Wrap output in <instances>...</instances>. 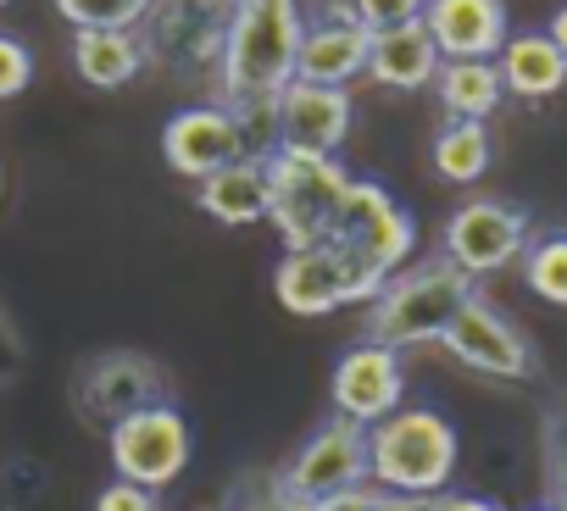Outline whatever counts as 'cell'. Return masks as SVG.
<instances>
[{"label":"cell","mask_w":567,"mask_h":511,"mask_svg":"<svg viewBox=\"0 0 567 511\" xmlns=\"http://www.w3.org/2000/svg\"><path fill=\"white\" fill-rule=\"evenodd\" d=\"M340 268H346V290H351V306L357 301H379V290L401 273V262L417 244V222L390 200L384 184H368V178H351L346 200H340V217H334V233H329Z\"/></svg>","instance_id":"1"},{"label":"cell","mask_w":567,"mask_h":511,"mask_svg":"<svg viewBox=\"0 0 567 511\" xmlns=\"http://www.w3.org/2000/svg\"><path fill=\"white\" fill-rule=\"evenodd\" d=\"M296 56H301V12L296 0H245L228 45H223V106L245 101H278L296 84Z\"/></svg>","instance_id":"2"},{"label":"cell","mask_w":567,"mask_h":511,"mask_svg":"<svg viewBox=\"0 0 567 511\" xmlns=\"http://www.w3.org/2000/svg\"><path fill=\"white\" fill-rule=\"evenodd\" d=\"M456 428L434 406H395L384 423L368 428V478L384 494H445L456 472Z\"/></svg>","instance_id":"3"},{"label":"cell","mask_w":567,"mask_h":511,"mask_svg":"<svg viewBox=\"0 0 567 511\" xmlns=\"http://www.w3.org/2000/svg\"><path fill=\"white\" fill-rule=\"evenodd\" d=\"M467 301H478L473 279L440 255V262H423L412 273H395L379 290V301L368 306V340L373 345H390V351L434 345V340H445V328L462 317Z\"/></svg>","instance_id":"4"},{"label":"cell","mask_w":567,"mask_h":511,"mask_svg":"<svg viewBox=\"0 0 567 511\" xmlns=\"http://www.w3.org/2000/svg\"><path fill=\"white\" fill-rule=\"evenodd\" d=\"M346 189L351 173L334 156H296V150L267 156V222L278 228L284 250L329 244Z\"/></svg>","instance_id":"5"},{"label":"cell","mask_w":567,"mask_h":511,"mask_svg":"<svg viewBox=\"0 0 567 511\" xmlns=\"http://www.w3.org/2000/svg\"><path fill=\"white\" fill-rule=\"evenodd\" d=\"M239 7L245 0H151L140 29H134L145 45V62L156 56L173 73L223 67V45H228Z\"/></svg>","instance_id":"6"},{"label":"cell","mask_w":567,"mask_h":511,"mask_svg":"<svg viewBox=\"0 0 567 511\" xmlns=\"http://www.w3.org/2000/svg\"><path fill=\"white\" fill-rule=\"evenodd\" d=\"M362 483H373L368 478V428L351 423V417H329L278 478L284 494H296L307 505H323V500L362 489Z\"/></svg>","instance_id":"7"},{"label":"cell","mask_w":567,"mask_h":511,"mask_svg":"<svg viewBox=\"0 0 567 511\" xmlns=\"http://www.w3.org/2000/svg\"><path fill=\"white\" fill-rule=\"evenodd\" d=\"M106 445H112L117 478H128L151 494L189 467V423L178 417V406H151V411L123 417Z\"/></svg>","instance_id":"8"},{"label":"cell","mask_w":567,"mask_h":511,"mask_svg":"<svg viewBox=\"0 0 567 511\" xmlns=\"http://www.w3.org/2000/svg\"><path fill=\"white\" fill-rule=\"evenodd\" d=\"M523 250H528V217L506 200H467L445 222V262L462 268L467 279L512 268Z\"/></svg>","instance_id":"9"},{"label":"cell","mask_w":567,"mask_h":511,"mask_svg":"<svg viewBox=\"0 0 567 511\" xmlns=\"http://www.w3.org/2000/svg\"><path fill=\"white\" fill-rule=\"evenodd\" d=\"M329 395H334V417H351V423H362V428L384 423V417L401 406V395H406L401 351L373 345V340L351 345V351L340 356V367H334Z\"/></svg>","instance_id":"10"},{"label":"cell","mask_w":567,"mask_h":511,"mask_svg":"<svg viewBox=\"0 0 567 511\" xmlns=\"http://www.w3.org/2000/svg\"><path fill=\"white\" fill-rule=\"evenodd\" d=\"M79 400L90 417H101L106 428H117L123 417L134 411H151V406H167V373L151 362V356H134V351H112L101 362L84 367V384H79Z\"/></svg>","instance_id":"11"},{"label":"cell","mask_w":567,"mask_h":511,"mask_svg":"<svg viewBox=\"0 0 567 511\" xmlns=\"http://www.w3.org/2000/svg\"><path fill=\"white\" fill-rule=\"evenodd\" d=\"M162 156L178 178H212L234 161H245V139L228 106H189L178 117H167L162 128Z\"/></svg>","instance_id":"12"},{"label":"cell","mask_w":567,"mask_h":511,"mask_svg":"<svg viewBox=\"0 0 567 511\" xmlns=\"http://www.w3.org/2000/svg\"><path fill=\"white\" fill-rule=\"evenodd\" d=\"M351 134V95L329 84H290L278 95V150L334 156Z\"/></svg>","instance_id":"13"},{"label":"cell","mask_w":567,"mask_h":511,"mask_svg":"<svg viewBox=\"0 0 567 511\" xmlns=\"http://www.w3.org/2000/svg\"><path fill=\"white\" fill-rule=\"evenodd\" d=\"M440 345H445L462 367L489 373V378H528V367H534L528 340H523V334H517L489 301H467L462 317L445 328Z\"/></svg>","instance_id":"14"},{"label":"cell","mask_w":567,"mask_h":511,"mask_svg":"<svg viewBox=\"0 0 567 511\" xmlns=\"http://www.w3.org/2000/svg\"><path fill=\"white\" fill-rule=\"evenodd\" d=\"M423 29L434 34L445 62H495L512 40L506 29V0H429Z\"/></svg>","instance_id":"15"},{"label":"cell","mask_w":567,"mask_h":511,"mask_svg":"<svg viewBox=\"0 0 567 511\" xmlns=\"http://www.w3.org/2000/svg\"><path fill=\"white\" fill-rule=\"evenodd\" d=\"M368 45H373V34L362 29L357 7H334L323 23L301 29L296 79H301V84H329V90H346L357 73H368Z\"/></svg>","instance_id":"16"},{"label":"cell","mask_w":567,"mask_h":511,"mask_svg":"<svg viewBox=\"0 0 567 511\" xmlns=\"http://www.w3.org/2000/svg\"><path fill=\"white\" fill-rule=\"evenodd\" d=\"M272 290H278V306L296 312V317H329V312L351 306L346 268H340L334 244L284 250V262H278V273H272Z\"/></svg>","instance_id":"17"},{"label":"cell","mask_w":567,"mask_h":511,"mask_svg":"<svg viewBox=\"0 0 567 511\" xmlns=\"http://www.w3.org/2000/svg\"><path fill=\"white\" fill-rule=\"evenodd\" d=\"M440 45L434 34L423 29V18L412 23H395V29H379L373 45H368V79L384 84V90H423L440 79Z\"/></svg>","instance_id":"18"},{"label":"cell","mask_w":567,"mask_h":511,"mask_svg":"<svg viewBox=\"0 0 567 511\" xmlns=\"http://www.w3.org/2000/svg\"><path fill=\"white\" fill-rule=\"evenodd\" d=\"M195 200H200V211H206L212 222H223V228H250V222H261V217H267V161H250V156H245V161H234V167L200 178Z\"/></svg>","instance_id":"19"},{"label":"cell","mask_w":567,"mask_h":511,"mask_svg":"<svg viewBox=\"0 0 567 511\" xmlns=\"http://www.w3.org/2000/svg\"><path fill=\"white\" fill-rule=\"evenodd\" d=\"M495 67H501L506 95H523V101H550V95H561V84H567V62H561V51L550 45V34H512V40L501 45Z\"/></svg>","instance_id":"20"},{"label":"cell","mask_w":567,"mask_h":511,"mask_svg":"<svg viewBox=\"0 0 567 511\" xmlns=\"http://www.w3.org/2000/svg\"><path fill=\"white\" fill-rule=\"evenodd\" d=\"M73 67L95 90H123L145 67V45L134 29H79L73 34Z\"/></svg>","instance_id":"21"},{"label":"cell","mask_w":567,"mask_h":511,"mask_svg":"<svg viewBox=\"0 0 567 511\" xmlns=\"http://www.w3.org/2000/svg\"><path fill=\"white\" fill-rule=\"evenodd\" d=\"M434 90H440V106L451 117H462V123H484L501 106V95H506L495 62H440Z\"/></svg>","instance_id":"22"},{"label":"cell","mask_w":567,"mask_h":511,"mask_svg":"<svg viewBox=\"0 0 567 511\" xmlns=\"http://www.w3.org/2000/svg\"><path fill=\"white\" fill-rule=\"evenodd\" d=\"M434 173L445 184H478L489 173V128L451 117L440 128V139H434Z\"/></svg>","instance_id":"23"},{"label":"cell","mask_w":567,"mask_h":511,"mask_svg":"<svg viewBox=\"0 0 567 511\" xmlns=\"http://www.w3.org/2000/svg\"><path fill=\"white\" fill-rule=\"evenodd\" d=\"M523 279L539 301L567 306V233H545L523 250Z\"/></svg>","instance_id":"24"},{"label":"cell","mask_w":567,"mask_h":511,"mask_svg":"<svg viewBox=\"0 0 567 511\" xmlns=\"http://www.w3.org/2000/svg\"><path fill=\"white\" fill-rule=\"evenodd\" d=\"M151 0H56V12L79 29H140Z\"/></svg>","instance_id":"25"},{"label":"cell","mask_w":567,"mask_h":511,"mask_svg":"<svg viewBox=\"0 0 567 511\" xmlns=\"http://www.w3.org/2000/svg\"><path fill=\"white\" fill-rule=\"evenodd\" d=\"M29 79H34V56H29V45L12 40V34H0V101L23 95Z\"/></svg>","instance_id":"26"},{"label":"cell","mask_w":567,"mask_h":511,"mask_svg":"<svg viewBox=\"0 0 567 511\" xmlns=\"http://www.w3.org/2000/svg\"><path fill=\"white\" fill-rule=\"evenodd\" d=\"M351 7H357L362 29H368V34H379V29H395V23H412V18H423V7H429V0H351Z\"/></svg>","instance_id":"27"},{"label":"cell","mask_w":567,"mask_h":511,"mask_svg":"<svg viewBox=\"0 0 567 511\" xmlns=\"http://www.w3.org/2000/svg\"><path fill=\"white\" fill-rule=\"evenodd\" d=\"M95 511H162V505H156V494H151V489H140V483L117 478V483H106V489L95 494Z\"/></svg>","instance_id":"28"},{"label":"cell","mask_w":567,"mask_h":511,"mask_svg":"<svg viewBox=\"0 0 567 511\" xmlns=\"http://www.w3.org/2000/svg\"><path fill=\"white\" fill-rule=\"evenodd\" d=\"M318 511H379V489H373V483H362V489H346V494L323 500Z\"/></svg>","instance_id":"29"},{"label":"cell","mask_w":567,"mask_h":511,"mask_svg":"<svg viewBox=\"0 0 567 511\" xmlns=\"http://www.w3.org/2000/svg\"><path fill=\"white\" fill-rule=\"evenodd\" d=\"M434 511H506L501 500H484V494H456V489H445V494H434Z\"/></svg>","instance_id":"30"},{"label":"cell","mask_w":567,"mask_h":511,"mask_svg":"<svg viewBox=\"0 0 567 511\" xmlns=\"http://www.w3.org/2000/svg\"><path fill=\"white\" fill-rule=\"evenodd\" d=\"M245 511H318V505H307V500H296V494H284L278 483L267 489V494H256Z\"/></svg>","instance_id":"31"},{"label":"cell","mask_w":567,"mask_h":511,"mask_svg":"<svg viewBox=\"0 0 567 511\" xmlns=\"http://www.w3.org/2000/svg\"><path fill=\"white\" fill-rule=\"evenodd\" d=\"M379 511H434V500H417V494H384V489H379Z\"/></svg>","instance_id":"32"},{"label":"cell","mask_w":567,"mask_h":511,"mask_svg":"<svg viewBox=\"0 0 567 511\" xmlns=\"http://www.w3.org/2000/svg\"><path fill=\"white\" fill-rule=\"evenodd\" d=\"M545 34H550V45H556V51H561V62H567V7L550 18V29H545Z\"/></svg>","instance_id":"33"},{"label":"cell","mask_w":567,"mask_h":511,"mask_svg":"<svg viewBox=\"0 0 567 511\" xmlns=\"http://www.w3.org/2000/svg\"><path fill=\"white\" fill-rule=\"evenodd\" d=\"M539 511H561V505H539Z\"/></svg>","instance_id":"34"},{"label":"cell","mask_w":567,"mask_h":511,"mask_svg":"<svg viewBox=\"0 0 567 511\" xmlns=\"http://www.w3.org/2000/svg\"><path fill=\"white\" fill-rule=\"evenodd\" d=\"M0 7H7V0H0Z\"/></svg>","instance_id":"35"}]
</instances>
